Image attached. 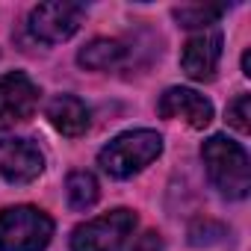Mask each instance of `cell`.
I'll return each instance as SVG.
<instances>
[{"mask_svg": "<svg viewBox=\"0 0 251 251\" xmlns=\"http://www.w3.org/2000/svg\"><path fill=\"white\" fill-rule=\"evenodd\" d=\"M83 6L77 3H39L33 12H30V33L33 39L45 42V45H56V42H65L71 39L80 24H83Z\"/></svg>", "mask_w": 251, "mask_h": 251, "instance_id": "5b68a950", "label": "cell"}, {"mask_svg": "<svg viewBox=\"0 0 251 251\" xmlns=\"http://www.w3.org/2000/svg\"><path fill=\"white\" fill-rule=\"evenodd\" d=\"M225 9L222 6H177L175 9V18L183 24V27H207V24H213L219 15H222Z\"/></svg>", "mask_w": 251, "mask_h": 251, "instance_id": "4fadbf2b", "label": "cell"}, {"mask_svg": "<svg viewBox=\"0 0 251 251\" xmlns=\"http://www.w3.org/2000/svg\"><path fill=\"white\" fill-rule=\"evenodd\" d=\"M45 157L27 139H0V175L9 183H30L42 175Z\"/></svg>", "mask_w": 251, "mask_h": 251, "instance_id": "8992f818", "label": "cell"}, {"mask_svg": "<svg viewBox=\"0 0 251 251\" xmlns=\"http://www.w3.org/2000/svg\"><path fill=\"white\" fill-rule=\"evenodd\" d=\"M201 160L207 166L210 183L225 198H245L251 189V169L248 154L239 142L227 136H210L201 148Z\"/></svg>", "mask_w": 251, "mask_h": 251, "instance_id": "6da1fadb", "label": "cell"}, {"mask_svg": "<svg viewBox=\"0 0 251 251\" xmlns=\"http://www.w3.org/2000/svg\"><path fill=\"white\" fill-rule=\"evenodd\" d=\"M242 74H251V62H248V50L242 53Z\"/></svg>", "mask_w": 251, "mask_h": 251, "instance_id": "2e32d148", "label": "cell"}, {"mask_svg": "<svg viewBox=\"0 0 251 251\" xmlns=\"http://www.w3.org/2000/svg\"><path fill=\"white\" fill-rule=\"evenodd\" d=\"M48 121L62 136H80L89 127V109L74 95H59L48 103Z\"/></svg>", "mask_w": 251, "mask_h": 251, "instance_id": "30bf717a", "label": "cell"}, {"mask_svg": "<svg viewBox=\"0 0 251 251\" xmlns=\"http://www.w3.org/2000/svg\"><path fill=\"white\" fill-rule=\"evenodd\" d=\"M39 103V86L24 74L12 71L0 77V121H24Z\"/></svg>", "mask_w": 251, "mask_h": 251, "instance_id": "ba28073f", "label": "cell"}, {"mask_svg": "<svg viewBox=\"0 0 251 251\" xmlns=\"http://www.w3.org/2000/svg\"><path fill=\"white\" fill-rule=\"evenodd\" d=\"M127 251H163V239H160V233H154V230H148V233H142Z\"/></svg>", "mask_w": 251, "mask_h": 251, "instance_id": "9a60e30c", "label": "cell"}, {"mask_svg": "<svg viewBox=\"0 0 251 251\" xmlns=\"http://www.w3.org/2000/svg\"><path fill=\"white\" fill-rule=\"evenodd\" d=\"M163 151V136L157 130H130L115 136L100 154H98V166L109 175V177H133L136 172H142L145 166H151Z\"/></svg>", "mask_w": 251, "mask_h": 251, "instance_id": "7a4b0ae2", "label": "cell"}, {"mask_svg": "<svg viewBox=\"0 0 251 251\" xmlns=\"http://www.w3.org/2000/svg\"><path fill=\"white\" fill-rule=\"evenodd\" d=\"M65 195H68V204L74 210H89L98 201L100 189H98V180L89 172H71L68 180H65Z\"/></svg>", "mask_w": 251, "mask_h": 251, "instance_id": "7c38bea8", "label": "cell"}, {"mask_svg": "<svg viewBox=\"0 0 251 251\" xmlns=\"http://www.w3.org/2000/svg\"><path fill=\"white\" fill-rule=\"evenodd\" d=\"M136 227V216L130 210H112L80 225L71 236V251H118V245L127 239Z\"/></svg>", "mask_w": 251, "mask_h": 251, "instance_id": "277c9868", "label": "cell"}, {"mask_svg": "<svg viewBox=\"0 0 251 251\" xmlns=\"http://www.w3.org/2000/svg\"><path fill=\"white\" fill-rule=\"evenodd\" d=\"M124 59V45L115 42V39H95L89 42L80 53H77V62L89 71H103V68H112Z\"/></svg>", "mask_w": 251, "mask_h": 251, "instance_id": "8fae6325", "label": "cell"}, {"mask_svg": "<svg viewBox=\"0 0 251 251\" xmlns=\"http://www.w3.org/2000/svg\"><path fill=\"white\" fill-rule=\"evenodd\" d=\"M157 112L163 118H180V121H186L189 127H195V130H204L207 124L213 121V103L204 95H198L195 89H183V86L169 89L160 98Z\"/></svg>", "mask_w": 251, "mask_h": 251, "instance_id": "52a82bcc", "label": "cell"}, {"mask_svg": "<svg viewBox=\"0 0 251 251\" xmlns=\"http://www.w3.org/2000/svg\"><path fill=\"white\" fill-rule=\"evenodd\" d=\"M251 98L248 95H239L230 106H227V124L230 127H236L239 133H248L251 130Z\"/></svg>", "mask_w": 251, "mask_h": 251, "instance_id": "5bb4252c", "label": "cell"}, {"mask_svg": "<svg viewBox=\"0 0 251 251\" xmlns=\"http://www.w3.org/2000/svg\"><path fill=\"white\" fill-rule=\"evenodd\" d=\"M222 59V36L219 33H198L183 45L180 65L192 80H213Z\"/></svg>", "mask_w": 251, "mask_h": 251, "instance_id": "9c48e42d", "label": "cell"}, {"mask_svg": "<svg viewBox=\"0 0 251 251\" xmlns=\"http://www.w3.org/2000/svg\"><path fill=\"white\" fill-rule=\"evenodd\" d=\"M53 222L36 207H9L0 213V251H42L50 242Z\"/></svg>", "mask_w": 251, "mask_h": 251, "instance_id": "3957f363", "label": "cell"}]
</instances>
